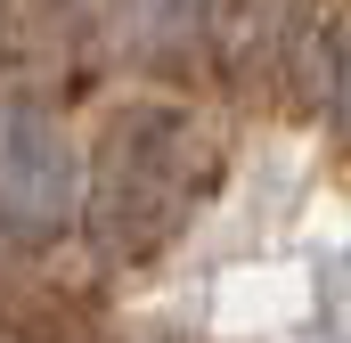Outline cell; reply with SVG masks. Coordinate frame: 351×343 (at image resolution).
Here are the masks:
<instances>
[{
  "instance_id": "1",
  "label": "cell",
  "mask_w": 351,
  "mask_h": 343,
  "mask_svg": "<svg viewBox=\"0 0 351 343\" xmlns=\"http://www.w3.org/2000/svg\"><path fill=\"white\" fill-rule=\"evenodd\" d=\"M66 188H74V164H66V139L49 123H33V115L0 123V196L16 213H58Z\"/></svg>"
}]
</instances>
